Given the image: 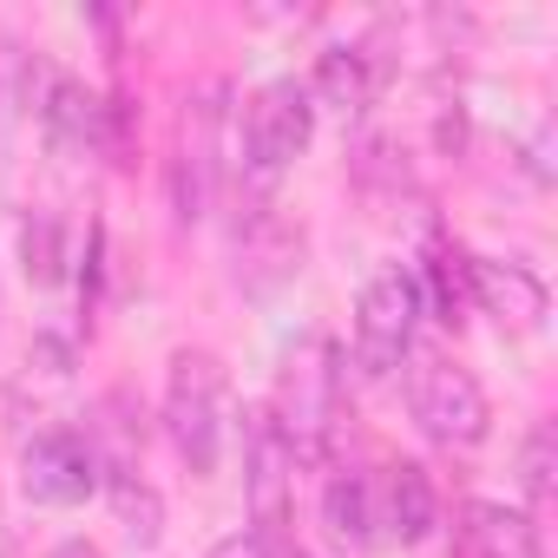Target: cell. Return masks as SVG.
Returning a JSON list of instances; mask_svg holds the SVG:
<instances>
[{"label": "cell", "instance_id": "e0dca14e", "mask_svg": "<svg viewBox=\"0 0 558 558\" xmlns=\"http://www.w3.org/2000/svg\"><path fill=\"white\" fill-rule=\"evenodd\" d=\"M551 473H558V434H551V421H538L525 434V447H519V493L532 506H545L551 499Z\"/></svg>", "mask_w": 558, "mask_h": 558}, {"label": "cell", "instance_id": "4fadbf2b", "mask_svg": "<svg viewBox=\"0 0 558 558\" xmlns=\"http://www.w3.org/2000/svg\"><path fill=\"white\" fill-rule=\"evenodd\" d=\"M434 519H440V499H434L427 466H414V460L388 466V532H395L401 545H421V538L434 532Z\"/></svg>", "mask_w": 558, "mask_h": 558}, {"label": "cell", "instance_id": "ba28073f", "mask_svg": "<svg viewBox=\"0 0 558 558\" xmlns=\"http://www.w3.org/2000/svg\"><path fill=\"white\" fill-rule=\"evenodd\" d=\"M460 283L466 296L506 329V336H532L545 323V283L525 263H499V256H460Z\"/></svg>", "mask_w": 558, "mask_h": 558}, {"label": "cell", "instance_id": "30bf717a", "mask_svg": "<svg viewBox=\"0 0 558 558\" xmlns=\"http://www.w3.org/2000/svg\"><path fill=\"white\" fill-rule=\"evenodd\" d=\"M40 132H47V145L66 151V158L106 151V99H93L80 80H53L47 99H40Z\"/></svg>", "mask_w": 558, "mask_h": 558}, {"label": "cell", "instance_id": "8fae6325", "mask_svg": "<svg viewBox=\"0 0 558 558\" xmlns=\"http://www.w3.org/2000/svg\"><path fill=\"white\" fill-rule=\"evenodd\" d=\"M466 545H473V558H545L538 519L519 506H499V499L466 506Z\"/></svg>", "mask_w": 558, "mask_h": 558}, {"label": "cell", "instance_id": "5b68a950", "mask_svg": "<svg viewBox=\"0 0 558 558\" xmlns=\"http://www.w3.org/2000/svg\"><path fill=\"white\" fill-rule=\"evenodd\" d=\"M421 316H427V296H421V276L414 269L368 276V290L355 303V362H362V375H395L414 355Z\"/></svg>", "mask_w": 558, "mask_h": 558}, {"label": "cell", "instance_id": "9c48e42d", "mask_svg": "<svg viewBox=\"0 0 558 558\" xmlns=\"http://www.w3.org/2000/svg\"><path fill=\"white\" fill-rule=\"evenodd\" d=\"M223 86H204L191 106H184V132H178V165H171V184H178V217H204L210 204V184H217V132H223Z\"/></svg>", "mask_w": 558, "mask_h": 558}, {"label": "cell", "instance_id": "52a82bcc", "mask_svg": "<svg viewBox=\"0 0 558 558\" xmlns=\"http://www.w3.org/2000/svg\"><path fill=\"white\" fill-rule=\"evenodd\" d=\"M106 486V466L93 453V440L80 434H40L21 460V493L34 506H86Z\"/></svg>", "mask_w": 558, "mask_h": 558}, {"label": "cell", "instance_id": "ffe728a7", "mask_svg": "<svg viewBox=\"0 0 558 558\" xmlns=\"http://www.w3.org/2000/svg\"><path fill=\"white\" fill-rule=\"evenodd\" d=\"M53 558H106V551H99V545H86V538H66Z\"/></svg>", "mask_w": 558, "mask_h": 558}, {"label": "cell", "instance_id": "7a4b0ae2", "mask_svg": "<svg viewBox=\"0 0 558 558\" xmlns=\"http://www.w3.org/2000/svg\"><path fill=\"white\" fill-rule=\"evenodd\" d=\"M165 427H171V447L184 453L191 473H217V453H223V368H217V355H204V349L171 355Z\"/></svg>", "mask_w": 558, "mask_h": 558}, {"label": "cell", "instance_id": "9a60e30c", "mask_svg": "<svg viewBox=\"0 0 558 558\" xmlns=\"http://www.w3.org/2000/svg\"><path fill=\"white\" fill-rule=\"evenodd\" d=\"M106 493H112V512H119V525L138 538V545H158V532H165V499L138 480V473H106Z\"/></svg>", "mask_w": 558, "mask_h": 558}, {"label": "cell", "instance_id": "2e32d148", "mask_svg": "<svg viewBox=\"0 0 558 558\" xmlns=\"http://www.w3.org/2000/svg\"><path fill=\"white\" fill-rule=\"evenodd\" d=\"M21 263H27V283H40V290H53V283H60V276H66V250H60V223H53L47 210L21 223Z\"/></svg>", "mask_w": 558, "mask_h": 558}, {"label": "cell", "instance_id": "5bb4252c", "mask_svg": "<svg viewBox=\"0 0 558 558\" xmlns=\"http://www.w3.org/2000/svg\"><path fill=\"white\" fill-rule=\"evenodd\" d=\"M323 525L336 545H368L375 538V506H368V480L355 473H336L323 486Z\"/></svg>", "mask_w": 558, "mask_h": 558}, {"label": "cell", "instance_id": "8992f818", "mask_svg": "<svg viewBox=\"0 0 558 558\" xmlns=\"http://www.w3.org/2000/svg\"><path fill=\"white\" fill-rule=\"evenodd\" d=\"M243 493H250V538L269 558H290L283 525H290V486H296V453L283 440V427L269 421V408L243 414Z\"/></svg>", "mask_w": 558, "mask_h": 558}, {"label": "cell", "instance_id": "d6986e66", "mask_svg": "<svg viewBox=\"0 0 558 558\" xmlns=\"http://www.w3.org/2000/svg\"><path fill=\"white\" fill-rule=\"evenodd\" d=\"M210 558H269V551H263V545H256L250 532H236V538H223V545H217Z\"/></svg>", "mask_w": 558, "mask_h": 558}, {"label": "cell", "instance_id": "6da1fadb", "mask_svg": "<svg viewBox=\"0 0 558 558\" xmlns=\"http://www.w3.org/2000/svg\"><path fill=\"white\" fill-rule=\"evenodd\" d=\"M336 401H342L336 349H329L323 336H310L303 349H290L283 381H276V408H269V421L283 427V440H290V453H296V460H316V453L329 447Z\"/></svg>", "mask_w": 558, "mask_h": 558}, {"label": "cell", "instance_id": "7c38bea8", "mask_svg": "<svg viewBox=\"0 0 558 558\" xmlns=\"http://www.w3.org/2000/svg\"><path fill=\"white\" fill-rule=\"evenodd\" d=\"M375 66H368V53L362 47H329L323 60H316V80H310V99H323L329 112H342V119H362L368 106H375Z\"/></svg>", "mask_w": 558, "mask_h": 558}, {"label": "cell", "instance_id": "ac0fdd59", "mask_svg": "<svg viewBox=\"0 0 558 558\" xmlns=\"http://www.w3.org/2000/svg\"><path fill=\"white\" fill-rule=\"evenodd\" d=\"M34 362H47V375H66L73 349H66V342H53V336H40V342H34Z\"/></svg>", "mask_w": 558, "mask_h": 558}, {"label": "cell", "instance_id": "3957f363", "mask_svg": "<svg viewBox=\"0 0 558 558\" xmlns=\"http://www.w3.org/2000/svg\"><path fill=\"white\" fill-rule=\"evenodd\" d=\"M316 138V99L303 80H269L243 106V171L256 184H276Z\"/></svg>", "mask_w": 558, "mask_h": 558}, {"label": "cell", "instance_id": "277c9868", "mask_svg": "<svg viewBox=\"0 0 558 558\" xmlns=\"http://www.w3.org/2000/svg\"><path fill=\"white\" fill-rule=\"evenodd\" d=\"M408 408H414V421L434 447H480L486 427H493V408H486L480 381L460 362L434 355V349L414 355V368H408Z\"/></svg>", "mask_w": 558, "mask_h": 558}]
</instances>
